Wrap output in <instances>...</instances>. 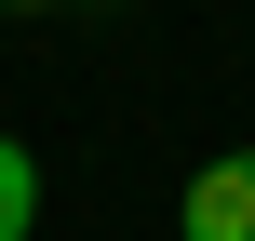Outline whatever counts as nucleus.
<instances>
[{"mask_svg": "<svg viewBox=\"0 0 255 241\" xmlns=\"http://www.w3.org/2000/svg\"><path fill=\"white\" fill-rule=\"evenodd\" d=\"M27 228H40V148L0 134V241H27Z\"/></svg>", "mask_w": 255, "mask_h": 241, "instance_id": "f03ea898", "label": "nucleus"}, {"mask_svg": "<svg viewBox=\"0 0 255 241\" xmlns=\"http://www.w3.org/2000/svg\"><path fill=\"white\" fill-rule=\"evenodd\" d=\"M0 13H40V0H0Z\"/></svg>", "mask_w": 255, "mask_h": 241, "instance_id": "7ed1b4c3", "label": "nucleus"}, {"mask_svg": "<svg viewBox=\"0 0 255 241\" xmlns=\"http://www.w3.org/2000/svg\"><path fill=\"white\" fill-rule=\"evenodd\" d=\"M175 241H255V148L202 161V174L175 188Z\"/></svg>", "mask_w": 255, "mask_h": 241, "instance_id": "f257e3e1", "label": "nucleus"}]
</instances>
